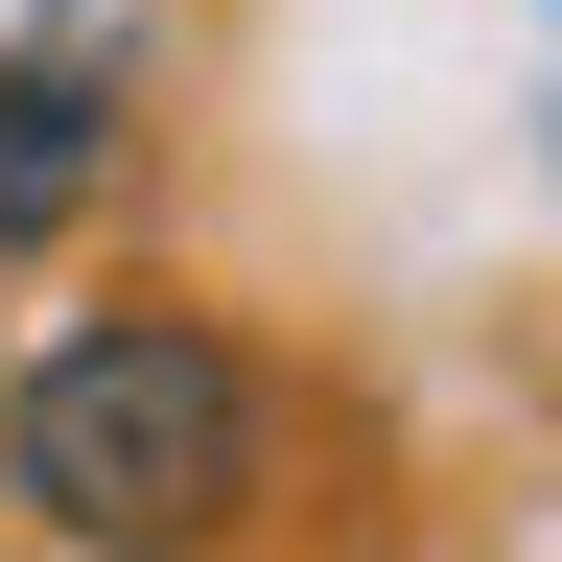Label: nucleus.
Wrapping results in <instances>:
<instances>
[{
    "mask_svg": "<svg viewBox=\"0 0 562 562\" xmlns=\"http://www.w3.org/2000/svg\"><path fill=\"white\" fill-rule=\"evenodd\" d=\"M117 94H140L117 24H24V47H0V258H47L70 211L117 188V140H140Z\"/></svg>",
    "mask_w": 562,
    "mask_h": 562,
    "instance_id": "f03ea898",
    "label": "nucleus"
},
{
    "mask_svg": "<svg viewBox=\"0 0 562 562\" xmlns=\"http://www.w3.org/2000/svg\"><path fill=\"white\" fill-rule=\"evenodd\" d=\"M0 492H24L47 539H94V562H211L281 492V375L211 305H94L0 398Z\"/></svg>",
    "mask_w": 562,
    "mask_h": 562,
    "instance_id": "f257e3e1",
    "label": "nucleus"
}]
</instances>
